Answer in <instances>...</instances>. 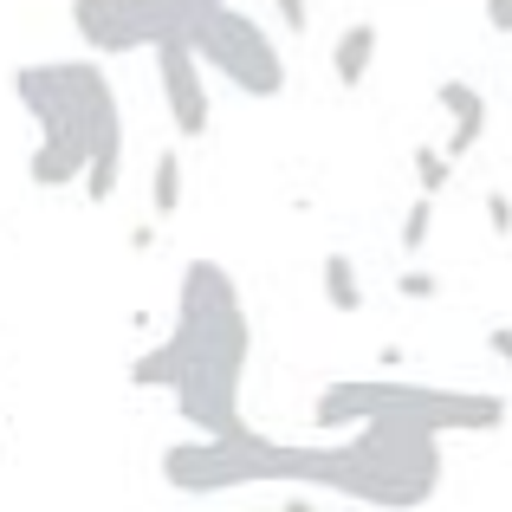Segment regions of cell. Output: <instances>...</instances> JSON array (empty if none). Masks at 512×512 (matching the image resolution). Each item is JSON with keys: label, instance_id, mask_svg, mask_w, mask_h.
<instances>
[{"label": "cell", "instance_id": "6da1fadb", "mask_svg": "<svg viewBox=\"0 0 512 512\" xmlns=\"http://www.w3.org/2000/svg\"><path fill=\"white\" fill-rule=\"evenodd\" d=\"M13 98L39 124L26 175L39 188L85 182V201H111L124 175V111L98 59H39L13 72Z\"/></svg>", "mask_w": 512, "mask_h": 512}, {"label": "cell", "instance_id": "7a4b0ae2", "mask_svg": "<svg viewBox=\"0 0 512 512\" xmlns=\"http://www.w3.org/2000/svg\"><path fill=\"white\" fill-rule=\"evenodd\" d=\"M441 435L409 422H363L344 441H279V487H318L344 506L415 512L441 493Z\"/></svg>", "mask_w": 512, "mask_h": 512}, {"label": "cell", "instance_id": "3957f363", "mask_svg": "<svg viewBox=\"0 0 512 512\" xmlns=\"http://www.w3.org/2000/svg\"><path fill=\"white\" fill-rule=\"evenodd\" d=\"M175 331L188 338V376L175 383V415L195 435H240V376H247L253 325L240 286L221 260H188L175 286Z\"/></svg>", "mask_w": 512, "mask_h": 512}, {"label": "cell", "instance_id": "277c9868", "mask_svg": "<svg viewBox=\"0 0 512 512\" xmlns=\"http://www.w3.org/2000/svg\"><path fill=\"white\" fill-rule=\"evenodd\" d=\"M312 422L325 435L363 422H409L428 435H493L506 422L500 389H441V383H409V376H338L312 396Z\"/></svg>", "mask_w": 512, "mask_h": 512}, {"label": "cell", "instance_id": "5b68a950", "mask_svg": "<svg viewBox=\"0 0 512 512\" xmlns=\"http://www.w3.org/2000/svg\"><path fill=\"white\" fill-rule=\"evenodd\" d=\"M163 480L188 500L208 493H240V487H279V441L273 435H195L163 448Z\"/></svg>", "mask_w": 512, "mask_h": 512}, {"label": "cell", "instance_id": "8992f818", "mask_svg": "<svg viewBox=\"0 0 512 512\" xmlns=\"http://www.w3.org/2000/svg\"><path fill=\"white\" fill-rule=\"evenodd\" d=\"M188 46H195V59L208 65V72H221L234 91H247V98H279L286 91V52L266 39V26L253 20V13L240 7H208L188 20Z\"/></svg>", "mask_w": 512, "mask_h": 512}, {"label": "cell", "instance_id": "52a82bcc", "mask_svg": "<svg viewBox=\"0 0 512 512\" xmlns=\"http://www.w3.org/2000/svg\"><path fill=\"white\" fill-rule=\"evenodd\" d=\"M72 26L98 59L111 52H143L163 39H188V13L175 0H72Z\"/></svg>", "mask_w": 512, "mask_h": 512}, {"label": "cell", "instance_id": "ba28073f", "mask_svg": "<svg viewBox=\"0 0 512 512\" xmlns=\"http://www.w3.org/2000/svg\"><path fill=\"white\" fill-rule=\"evenodd\" d=\"M201 72H208V65L195 59L188 39H163V46H156V85H163L175 137H188V143H201V137H208V124H214L208 78H201Z\"/></svg>", "mask_w": 512, "mask_h": 512}, {"label": "cell", "instance_id": "9c48e42d", "mask_svg": "<svg viewBox=\"0 0 512 512\" xmlns=\"http://www.w3.org/2000/svg\"><path fill=\"white\" fill-rule=\"evenodd\" d=\"M435 104L448 111V124H454V130H448V143H441V150H448V163L474 156V143L487 137V98H480L467 78H441V85H435Z\"/></svg>", "mask_w": 512, "mask_h": 512}, {"label": "cell", "instance_id": "30bf717a", "mask_svg": "<svg viewBox=\"0 0 512 512\" xmlns=\"http://www.w3.org/2000/svg\"><path fill=\"white\" fill-rule=\"evenodd\" d=\"M182 376H188V338H182V331H169L163 344H150L143 357H130V383H137V389H169V396H175Z\"/></svg>", "mask_w": 512, "mask_h": 512}, {"label": "cell", "instance_id": "8fae6325", "mask_svg": "<svg viewBox=\"0 0 512 512\" xmlns=\"http://www.w3.org/2000/svg\"><path fill=\"white\" fill-rule=\"evenodd\" d=\"M376 20H350L344 33H338V46H331V72H338V85L344 91H357L363 78H370V65H376Z\"/></svg>", "mask_w": 512, "mask_h": 512}, {"label": "cell", "instance_id": "7c38bea8", "mask_svg": "<svg viewBox=\"0 0 512 512\" xmlns=\"http://www.w3.org/2000/svg\"><path fill=\"white\" fill-rule=\"evenodd\" d=\"M325 305L344 312V318L363 312V279H357V266H350V253H325Z\"/></svg>", "mask_w": 512, "mask_h": 512}, {"label": "cell", "instance_id": "4fadbf2b", "mask_svg": "<svg viewBox=\"0 0 512 512\" xmlns=\"http://www.w3.org/2000/svg\"><path fill=\"white\" fill-rule=\"evenodd\" d=\"M150 214H156V221L182 214V150L156 156V169H150Z\"/></svg>", "mask_w": 512, "mask_h": 512}, {"label": "cell", "instance_id": "5bb4252c", "mask_svg": "<svg viewBox=\"0 0 512 512\" xmlns=\"http://www.w3.org/2000/svg\"><path fill=\"white\" fill-rule=\"evenodd\" d=\"M409 169H415V182H422V195H441V188L454 182V163H448V150H441V143H415Z\"/></svg>", "mask_w": 512, "mask_h": 512}, {"label": "cell", "instance_id": "9a60e30c", "mask_svg": "<svg viewBox=\"0 0 512 512\" xmlns=\"http://www.w3.org/2000/svg\"><path fill=\"white\" fill-rule=\"evenodd\" d=\"M428 234H435V195H415L409 214H402V253H422Z\"/></svg>", "mask_w": 512, "mask_h": 512}, {"label": "cell", "instance_id": "2e32d148", "mask_svg": "<svg viewBox=\"0 0 512 512\" xmlns=\"http://www.w3.org/2000/svg\"><path fill=\"white\" fill-rule=\"evenodd\" d=\"M396 299L428 305V299H441V279L428 273V266H409V273H396Z\"/></svg>", "mask_w": 512, "mask_h": 512}, {"label": "cell", "instance_id": "e0dca14e", "mask_svg": "<svg viewBox=\"0 0 512 512\" xmlns=\"http://www.w3.org/2000/svg\"><path fill=\"white\" fill-rule=\"evenodd\" d=\"M480 214H487L493 240H512V201L500 195V188H487V195H480Z\"/></svg>", "mask_w": 512, "mask_h": 512}, {"label": "cell", "instance_id": "ac0fdd59", "mask_svg": "<svg viewBox=\"0 0 512 512\" xmlns=\"http://www.w3.org/2000/svg\"><path fill=\"white\" fill-rule=\"evenodd\" d=\"M273 13H279V26H286L292 39L312 33V0H273Z\"/></svg>", "mask_w": 512, "mask_h": 512}, {"label": "cell", "instance_id": "d6986e66", "mask_svg": "<svg viewBox=\"0 0 512 512\" xmlns=\"http://www.w3.org/2000/svg\"><path fill=\"white\" fill-rule=\"evenodd\" d=\"M487 350L506 363V376H512V325H493V331H487Z\"/></svg>", "mask_w": 512, "mask_h": 512}, {"label": "cell", "instance_id": "ffe728a7", "mask_svg": "<svg viewBox=\"0 0 512 512\" xmlns=\"http://www.w3.org/2000/svg\"><path fill=\"white\" fill-rule=\"evenodd\" d=\"M487 20H493V33L512 39V0H487Z\"/></svg>", "mask_w": 512, "mask_h": 512}, {"label": "cell", "instance_id": "44dd1931", "mask_svg": "<svg viewBox=\"0 0 512 512\" xmlns=\"http://www.w3.org/2000/svg\"><path fill=\"white\" fill-rule=\"evenodd\" d=\"M130 247L150 253V247H156V227H150V221H137V227H130Z\"/></svg>", "mask_w": 512, "mask_h": 512}, {"label": "cell", "instance_id": "7402d4cb", "mask_svg": "<svg viewBox=\"0 0 512 512\" xmlns=\"http://www.w3.org/2000/svg\"><path fill=\"white\" fill-rule=\"evenodd\" d=\"M376 363H383V376H396V370H402V350L383 344V350H376Z\"/></svg>", "mask_w": 512, "mask_h": 512}, {"label": "cell", "instance_id": "603a6c76", "mask_svg": "<svg viewBox=\"0 0 512 512\" xmlns=\"http://www.w3.org/2000/svg\"><path fill=\"white\" fill-rule=\"evenodd\" d=\"M175 7L188 13V20H195V13H208V7H221V0H175Z\"/></svg>", "mask_w": 512, "mask_h": 512}, {"label": "cell", "instance_id": "cb8c5ba5", "mask_svg": "<svg viewBox=\"0 0 512 512\" xmlns=\"http://www.w3.org/2000/svg\"><path fill=\"white\" fill-rule=\"evenodd\" d=\"M279 512H318V506H312V500H305V493H292V500H286V506H279Z\"/></svg>", "mask_w": 512, "mask_h": 512}, {"label": "cell", "instance_id": "d4e9b609", "mask_svg": "<svg viewBox=\"0 0 512 512\" xmlns=\"http://www.w3.org/2000/svg\"><path fill=\"white\" fill-rule=\"evenodd\" d=\"M344 512H363V506H344Z\"/></svg>", "mask_w": 512, "mask_h": 512}]
</instances>
